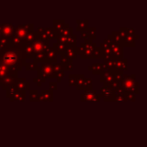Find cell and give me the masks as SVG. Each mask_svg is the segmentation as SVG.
<instances>
[{
	"instance_id": "1",
	"label": "cell",
	"mask_w": 147,
	"mask_h": 147,
	"mask_svg": "<svg viewBox=\"0 0 147 147\" xmlns=\"http://www.w3.org/2000/svg\"><path fill=\"white\" fill-rule=\"evenodd\" d=\"M0 63L6 66L9 71H21L25 63V59L22 58L21 48L12 47L0 50Z\"/></svg>"
},
{
	"instance_id": "2",
	"label": "cell",
	"mask_w": 147,
	"mask_h": 147,
	"mask_svg": "<svg viewBox=\"0 0 147 147\" xmlns=\"http://www.w3.org/2000/svg\"><path fill=\"white\" fill-rule=\"evenodd\" d=\"M121 87L125 91H130L135 95L140 93V84L135 81V74L126 75L124 73L121 81Z\"/></svg>"
},
{
	"instance_id": "3",
	"label": "cell",
	"mask_w": 147,
	"mask_h": 147,
	"mask_svg": "<svg viewBox=\"0 0 147 147\" xmlns=\"http://www.w3.org/2000/svg\"><path fill=\"white\" fill-rule=\"evenodd\" d=\"M96 47H97L95 42H82L80 47H77L78 55H80L81 59H93L94 52Z\"/></svg>"
},
{
	"instance_id": "4",
	"label": "cell",
	"mask_w": 147,
	"mask_h": 147,
	"mask_svg": "<svg viewBox=\"0 0 147 147\" xmlns=\"http://www.w3.org/2000/svg\"><path fill=\"white\" fill-rule=\"evenodd\" d=\"M37 77H42L44 78H55V72L53 70V64L43 63L38 65Z\"/></svg>"
},
{
	"instance_id": "5",
	"label": "cell",
	"mask_w": 147,
	"mask_h": 147,
	"mask_svg": "<svg viewBox=\"0 0 147 147\" xmlns=\"http://www.w3.org/2000/svg\"><path fill=\"white\" fill-rule=\"evenodd\" d=\"M101 100V96L97 94L96 90H87L84 91V93L81 94L80 96V101L81 102H100Z\"/></svg>"
},
{
	"instance_id": "6",
	"label": "cell",
	"mask_w": 147,
	"mask_h": 147,
	"mask_svg": "<svg viewBox=\"0 0 147 147\" xmlns=\"http://www.w3.org/2000/svg\"><path fill=\"white\" fill-rule=\"evenodd\" d=\"M99 95L101 96V97L103 98V100L105 102H115V91L108 86H102L100 88V93Z\"/></svg>"
},
{
	"instance_id": "7",
	"label": "cell",
	"mask_w": 147,
	"mask_h": 147,
	"mask_svg": "<svg viewBox=\"0 0 147 147\" xmlns=\"http://www.w3.org/2000/svg\"><path fill=\"white\" fill-rule=\"evenodd\" d=\"M110 40L109 39H105L103 42L100 44V51H101V56L102 59H112L111 57V50H110Z\"/></svg>"
},
{
	"instance_id": "8",
	"label": "cell",
	"mask_w": 147,
	"mask_h": 147,
	"mask_svg": "<svg viewBox=\"0 0 147 147\" xmlns=\"http://www.w3.org/2000/svg\"><path fill=\"white\" fill-rule=\"evenodd\" d=\"M110 50H111V57L113 59L117 60V59H124V50L123 47L113 43L112 41L110 42Z\"/></svg>"
},
{
	"instance_id": "9",
	"label": "cell",
	"mask_w": 147,
	"mask_h": 147,
	"mask_svg": "<svg viewBox=\"0 0 147 147\" xmlns=\"http://www.w3.org/2000/svg\"><path fill=\"white\" fill-rule=\"evenodd\" d=\"M32 47H33L34 53H40V52H45L50 47V41H43L40 39H39L37 36V39L32 44Z\"/></svg>"
},
{
	"instance_id": "10",
	"label": "cell",
	"mask_w": 147,
	"mask_h": 147,
	"mask_svg": "<svg viewBox=\"0 0 147 147\" xmlns=\"http://www.w3.org/2000/svg\"><path fill=\"white\" fill-rule=\"evenodd\" d=\"M21 54H22V58L25 60L26 59H33L34 52L32 45L22 44V47H21Z\"/></svg>"
},
{
	"instance_id": "11",
	"label": "cell",
	"mask_w": 147,
	"mask_h": 147,
	"mask_svg": "<svg viewBox=\"0 0 147 147\" xmlns=\"http://www.w3.org/2000/svg\"><path fill=\"white\" fill-rule=\"evenodd\" d=\"M15 26L12 23H3L0 25V31L3 36L11 37L14 34Z\"/></svg>"
},
{
	"instance_id": "12",
	"label": "cell",
	"mask_w": 147,
	"mask_h": 147,
	"mask_svg": "<svg viewBox=\"0 0 147 147\" xmlns=\"http://www.w3.org/2000/svg\"><path fill=\"white\" fill-rule=\"evenodd\" d=\"M13 86L20 91H26L27 90H29V83L27 82L25 78H15Z\"/></svg>"
},
{
	"instance_id": "13",
	"label": "cell",
	"mask_w": 147,
	"mask_h": 147,
	"mask_svg": "<svg viewBox=\"0 0 147 147\" xmlns=\"http://www.w3.org/2000/svg\"><path fill=\"white\" fill-rule=\"evenodd\" d=\"M45 55H46V63L49 64H55L57 63L58 60V54L54 51V49L51 47H49L46 51H45Z\"/></svg>"
},
{
	"instance_id": "14",
	"label": "cell",
	"mask_w": 147,
	"mask_h": 147,
	"mask_svg": "<svg viewBox=\"0 0 147 147\" xmlns=\"http://www.w3.org/2000/svg\"><path fill=\"white\" fill-rule=\"evenodd\" d=\"M100 81L101 83L104 84V86H110V84L115 81L112 73L109 71H104L102 73H101L100 75Z\"/></svg>"
},
{
	"instance_id": "15",
	"label": "cell",
	"mask_w": 147,
	"mask_h": 147,
	"mask_svg": "<svg viewBox=\"0 0 147 147\" xmlns=\"http://www.w3.org/2000/svg\"><path fill=\"white\" fill-rule=\"evenodd\" d=\"M88 68L90 71H92V73L95 75H100L104 71L107 70L105 65H103V63H96V64L92 65L91 66H89Z\"/></svg>"
},
{
	"instance_id": "16",
	"label": "cell",
	"mask_w": 147,
	"mask_h": 147,
	"mask_svg": "<svg viewBox=\"0 0 147 147\" xmlns=\"http://www.w3.org/2000/svg\"><path fill=\"white\" fill-rule=\"evenodd\" d=\"M40 102H53V94L51 90H41L40 94H39Z\"/></svg>"
},
{
	"instance_id": "17",
	"label": "cell",
	"mask_w": 147,
	"mask_h": 147,
	"mask_svg": "<svg viewBox=\"0 0 147 147\" xmlns=\"http://www.w3.org/2000/svg\"><path fill=\"white\" fill-rule=\"evenodd\" d=\"M28 34V32L23 28L22 24H19L17 27L15 28V30H14V35H16V37H18L19 39L21 40H23L27 34Z\"/></svg>"
},
{
	"instance_id": "18",
	"label": "cell",
	"mask_w": 147,
	"mask_h": 147,
	"mask_svg": "<svg viewBox=\"0 0 147 147\" xmlns=\"http://www.w3.org/2000/svg\"><path fill=\"white\" fill-rule=\"evenodd\" d=\"M68 46H66V45H65V44H62V43H60V42H54L53 44V48L54 49V51L56 52V53L57 54H59V55H65V50H66V47H67Z\"/></svg>"
},
{
	"instance_id": "19",
	"label": "cell",
	"mask_w": 147,
	"mask_h": 147,
	"mask_svg": "<svg viewBox=\"0 0 147 147\" xmlns=\"http://www.w3.org/2000/svg\"><path fill=\"white\" fill-rule=\"evenodd\" d=\"M127 59H117L115 60V68L120 71H127V67H128V62H127Z\"/></svg>"
},
{
	"instance_id": "20",
	"label": "cell",
	"mask_w": 147,
	"mask_h": 147,
	"mask_svg": "<svg viewBox=\"0 0 147 147\" xmlns=\"http://www.w3.org/2000/svg\"><path fill=\"white\" fill-rule=\"evenodd\" d=\"M37 39V34L35 31H32L27 34V36L22 40V44L25 45H32L35 40Z\"/></svg>"
},
{
	"instance_id": "21",
	"label": "cell",
	"mask_w": 147,
	"mask_h": 147,
	"mask_svg": "<svg viewBox=\"0 0 147 147\" xmlns=\"http://www.w3.org/2000/svg\"><path fill=\"white\" fill-rule=\"evenodd\" d=\"M123 42L125 47H135V38L134 35H131L129 34H126L123 36Z\"/></svg>"
},
{
	"instance_id": "22",
	"label": "cell",
	"mask_w": 147,
	"mask_h": 147,
	"mask_svg": "<svg viewBox=\"0 0 147 147\" xmlns=\"http://www.w3.org/2000/svg\"><path fill=\"white\" fill-rule=\"evenodd\" d=\"M66 22L65 20H53V29L56 34H59L64 28Z\"/></svg>"
},
{
	"instance_id": "23",
	"label": "cell",
	"mask_w": 147,
	"mask_h": 147,
	"mask_svg": "<svg viewBox=\"0 0 147 147\" xmlns=\"http://www.w3.org/2000/svg\"><path fill=\"white\" fill-rule=\"evenodd\" d=\"M14 80H15V78H14L13 77H11V76H9V75L5 76V77L3 78V79L2 89L4 90H6L9 87H10V86L13 85Z\"/></svg>"
},
{
	"instance_id": "24",
	"label": "cell",
	"mask_w": 147,
	"mask_h": 147,
	"mask_svg": "<svg viewBox=\"0 0 147 147\" xmlns=\"http://www.w3.org/2000/svg\"><path fill=\"white\" fill-rule=\"evenodd\" d=\"M77 47H70V46H68L66 47V50H65V55L67 57H69L70 59H71L72 60L74 59H77V57H78Z\"/></svg>"
},
{
	"instance_id": "25",
	"label": "cell",
	"mask_w": 147,
	"mask_h": 147,
	"mask_svg": "<svg viewBox=\"0 0 147 147\" xmlns=\"http://www.w3.org/2000/svg\"><path fill=\"white\" fill-rule=\"evenodd\" d=\"M92 87H93V80H92V78H84V83H83L82 86L80 87V89L78 90H85V91L91 90Z\"/></svg>"
},
{
	"instance_id": "26",
	"label": "cell",
	"mask_w": 147,
	"mask_h": 147,
	"mask_svg": "<svg viewBox=\"0 0 147 147\" xmlns=\"http://www.w3.org/2000/svg\"><path fill=\"white\" fill-rule=\"evenodd\" d=\"M25 96H26V91H20L16 90V92L14 94L12 97L9 98L10 102L14 101H18V102H24L25 100Z\"/></svg>"
},
{
	"instance_id": "27",
	"label": "cell",
	"mask_w": 147,
	"mask_h": 147,
	"mask_svg": "<svg viewBox=\"0 0 147 147\" xmlns=\"http://www.w3.org/2000/svg\"><path fill=\"white\" fill-rule=\"evenodd\" d=\"M72 32H73V28L71 27H70L69 23H65L63 29L59 33V34L62 35V36H65V37H69L72 35Z\"/></svg>"
},
{
	"instance_id": "28",
	"label": "cell",
	"mask_w": 147,
	"mask_h": 147,
	"mask_svg": "<svg viewBox=\"0 0 147 147\" xmlns=\"http://www.w3.org/2000/svg\"><path fill=\"white\" fill-rule=\"evenodd\" d=\"M77 24H78V28H77V30L79 31V32H84V31H86L89 28V21L88 20H84V21H81V20H77Z\"/></svg>"
},
{
	"instance_id": "29",
	"label": "cell",
	"mask_w": 147,
	"mask_h": 147,
	"mask_svg": "<svg viewBox=\"0 0 147 147\" xmlns=\"http://www.w3.org/2000/svg\"><path fill=\"white\" fill-rule=\"evenodd\" d=\"M0 44L4 47V48H9L13 47L12 40L10 37H5V36H1L0 37Z\"/></svg>"
},
{
	"instance_id": "30",
	"label": "cell",
	"mask_w": 147,
	"mask_h": 147,
	"mask_svg": "<svg viewBox=\"0 0 147 147\" xmlns=\"http://www.w3.org/2000/svg\"><path fill=\"white\" fill-rule=\"evenodd\" d=\"M33 60L34 62L38 63H46V55H45V52H40V53H36L34 55V59Z\"/></svg>"
},
{
	"instance_id": "31",
	"label": "cell",
	"mask_w": 147,
	"mask_h": 147,
	"mask_svg": "<svg viewBox=\"0 0 147 147\" xmlns=\"http://www.w3.org/2000/svg\"><path fill=\"white\" fill-rule=\"evenodd\" d=\"M103 60H104L103 65H105L107 71H111L112 70L115 69V59H103Z\"/></svg>"
},
{
	"instance_id": "32",
	"label": "cell",
	"mask_w": 147,
	"mask_h": 147,
	"mask_svg": "<svg viewBox=\"0 0 147 147\" xmlns=\"http://www.w3.org/2000/svg\"><path fill=\"white\" fill-rule=\"evenodd\" d=\"M23 66L26 71H37L38 64L33 60L32 62H25Z\"/></svg>"
},
{
	"instance_id": "33",
	"label": "cell",
	"mask_w": 147,
	"mask_h": 147,
	"mask_svg": "<svg viewBox=\"0 0 147 147\" xmlns=\"http://www.w3.org/2000/svg\"><path fill=\"white\" fill-rule=\"evenodd\" d=\"M11 40H12V44H13V47H16V48H21L22 47V40L19 39L18 37H16V35H12L11 37Z\"/></svg>"
},
{
	"instance_id": "34",
	"label": "cell",
	"mask_w": 147,
	"mask_h": 147,
	"mask_svg": "<svg viewBox=\"0 0 147 147\" xmlns=\"http://www.w3.org/2000/svg\"><path fill=\"white\" fill-rule=\"evenodd\" d=\"M29 101L30 102H40L39 93L37 90H29Z\"/></svg>"
},
{
	"instance_id": "35",
	"label": "cell",
	"mask_w": 147,
	"mask_h": 147,
	"mask_svg": "<svg viewBox=\"0 0 147 147\" xmlns=\"http://www.w3.org/2000/svg\"><path fill=\"white\" fill-rule=\"evenodd\" d=\"M45 33H46L47 36L48 37L49 40H56V33L53 31V28L49 27V28H45Z\"/></svg>"
},
{
	"instance_id": "36",
	"label": "cell",
	"mask_w": 147,
	"mask_h": 147,
	"mask_svg": "<svg viewBox=\"0 0 147 147\" xmlns=\"http://www.w3.org/2000/svg\"><path fill=\"white\" fill-rule=\"evenodd\" d=\"M75 78H76V80H77V90H78L80 89V87L82 86L83 83H84V74H75Z\"/></svg>"
},
{
	"instance_id": "37",
	"label": "cell",
	"mask_w": 147,
	"mask_h": 147,
	"mask_svg": "<svg viewBox=\"0 0 147 147\" xmlns=\"http://www.w3.org/2000/svg\"><path fill=\"white\" fill-rule=\"evenodd\" d=\"M60 64H62L64 66H65L67 65L72 64V59H70L69 57H67L65 54V55H61L60 56Z\"/></svg>"
},
{
	"instance_id": "38",
	"label": "cell",
	"mask_w": 147,
	"mask_h": 147,
	"mask_svg": "<svg viewBox=\"0 0 147 147\" xmlns=\"http://www.w3.org/2000/svg\"><path fill=\"white\" fill-rule=\"evenodd\" d=\"M67 45L70 47H77V36L74 34H72L71 36H69Z\"/></svg>"
},
{
	"instance_id": "39",
	"label": "cell",
	"mask_w": 147,
	"mask_h": 147,
	"mask_svg": "<svg viewBox=\"0 0 147 147\" xmlns=\"http://www.w3.org/2000/svg\"><path fill=\"white\" fill-rule=\"evenodd\" d=\"M7 75H9V70L7 69L6 66L0 63V78H3Z\"/></svg>"
},
{
	"instance_id": "40",
	"label": "cell",
	"mask_w": 147,
	"mask_h": 147,
	"mask_svg": "<svg viewBox=\"0 0 147 147\" xmlns=\"http://www.w3.org/2000/svg\"><path fill=\"white\" fill-rule=\"evenodd\" d=\"M53 70H54V72L57 73V72H59V71H65V66L60 64V63H55L53 64Z\"/></svg>"
},
{
	"instance_id": "41",
	"label": "cell",
	"mask_w": 147,
	"mask_h": 147,
	"mask_svg": "<svg viewBox=\"0 0 147 147\" xmlns=\"http://www.w3.org/2000/svg\"><path fill=\"white\" fill-rule=\"evenodd\" d=\"M16 89L12 85V86H10V87H9L7 90H6V96H7V97L8 98H10V97H12L13 96H14V94L16 92Z\"/></svg>"
},
{
	"instance_id": "42",
	"label": "cell",
	"mask_w": 147,
	"mask_h": 147,
	"mask_svg": "<svg viewBox=\"0 0 147 147\" xmlns=\"http://www.w3.org/2000/svg\"><path fill=\"white\" fill-rule=\"evenodd\" d=\"M81 39L84 40V42H89V41H92V39L91 37L90 36L88 31H84V32H81Z\"/></svg>"
},
{
	"instance_id": "43",
	"label": "cell",
	"mask_w": 147,
	"mask_h": 147,
	"mask_svg": "<svg viewBox=\"0 0 147 147\" xmlns=\"http://www.w3.org/2000/svg\"><path fill=\"white\" fill-rule=\"evenodd\" d=\"M90 36L91 37L92 40H96V28L95 27H92V28H88L87 29Z\"/></svg>"
},
{
	"instance_id": "44",
	"label": "cell",
	"mask_w": 147,
	"mask_h": 147,
	"mask_svg": "<svg viewBox=\"0 0 147 147\" xmlns=\"http://www.w3.org/2000/svg\"><path fill=\"white\" fill-rule=\"evenodd\" d=\"M125 96H126V99L127 101H131V102H134L135 101V94H134L133 92H130V91H126L125 92Z\"/></svg>"
},
{
	"instance_id": "45",
	"label": "cell",
	"mask_w": 147,
	"mask_h": 147,
	"mask_svg": "<svg viewBox=\"0 0 147 147\" xmlns=\"http://www.w3.org/2000/svg\"><path fill=\"white\" fill-rule=\"evenodd\" d=\"M69 85L70 86H77V80L75 78V74L69 75Z\"/></svg>"
},
{
	"instance_id": "46",
	"label": "cell",
	"mask_w": 147,
	"mask_h": 147,
	"mask_svg": "<svg viewBox=\"0 0 147 147\" xmlns=\"http://www.w3.org/2000/svg\"><path fill=\"white\" fill-rule=\"evenodd\" d=\"M33 81H34V83H36L37 85H38L39 87H40V86L42 85V83H45L46 78H42V77H37V78H34L33 79Z\"/></svg>"
},
{
	"instance_id": "47",
	"label": "cell",
	"mask_w": 147,
	"mask_h": 147,
	"mask_svg": "<svg viewBox=\"0 0 147 147\" xmlns=\"http://www.w3.org/2000/svg\"><path fill=\"white\" fill-rule=\"evenodd\" d=\"M115 102H127L125 94H123V95H115Z\"/></svg>"
},
{
	"instance_id": "48",
	"label": "cell",
	"mask_w": 147,
	"mask_h": 147,
	"mask_svg": "<svg viewBox=\"0 0 147 147\" xmlns=\"http://www.w3.org/2000/svg\"><path fill=\"white\" fill-rule=\"evenodd\" d=\"M65 78V71H59L55 73V78L58 80V82H61V80Z\"/></svg>"
},
{
	"instance_id": "49",
	"label": "cell",
	"mask_w": 147,
	"mask_h": 147,
	"mask_svg": "<svg viewBox=\"0 0 147 147\" xmlns=\"http://www.w3.org/2000/svg\"><path fill=\"white\" fill-rule=\"evenodd\" d=\"M57 87H58V85H57L56 82H50L49 83V90H51V91L56 90Z\"/></svg>"
},
{
	"instance_id": "50",
	"label": "cell",
	"mask_w": 147,
	"mask_h": 147,
	"mask_svg": "<svg viewBox=\"0 0 147 147\" xmlns=\"http://www.w3.org/2000/svg\"><path fill=\"white\" fill-rule=\"evenodd\" d=\"M44 30H45V28H42V27H39L35 32H36V34H40L43 33V32H44Z\"/></svg>"
},
{
	"instance_id": "51",
	"label": "cell",
	"mask_w": 147,
	"mask_h": 147,
	"mask_svg": "<svg viewBox=\"0 0 147 147\" xmlns=\"http://www.w3.org/2000/svg\"><path fill=\"white\" fill-rule=\"evenodd\" d=\"M3 78H0V86H2V83H3Z\"/></svg>"
},
{
	"instance_id": "52",
	"label": "cell",
	"mask_w": 147,
	"mask_h": 147,
	"mask_svg": "<svg viewBox=\"0 0 147 147\" xmlns=\"http://www.w3.org/2000/svg\"><path fill=\"white\" fill-rule=\"evenodd\" d=\"M3 48H4V47H3V46L0 44V50H2V49H3Z\"/></svg>"
},
{
	"instance_id": "53",
	"label": "cell",
	"mask_w": 147,
	"mask_h": 147,
	"mask_svg": "<svg viewBox=\"0 0 147 147\" xmlns=\"http://www.w3.org/2000/svg\"><path fill=\"white\" fill-rule=\"evenodd\" d=\"M2 36V34H1V31H0V37Z\"/></svg>"
}]
</instances>
